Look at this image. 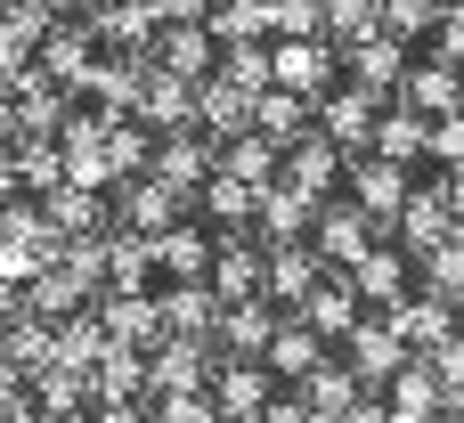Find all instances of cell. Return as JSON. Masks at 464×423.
Wrapping results in <instances>:
<instances>
[{"label":"cell","mask_w":464,"mask_h":423,"mask_svg":"<svg viewBox=\"0 0 464 423\" xmlns=\"http://www.w3.org/2000/svg\"><path fill=\"white\" fill-rule=\"evenodd\" d=\"M392 399H400L408 416H432V408H440V375H432V367H400V375H392Z\"/></svg>","instance_id":"obj_1"},{"label":"cell","mask_w":464,"mask_h":423,"mask_svg":"<svg viewBox=\"0 0 464 423\" xmlns=\"http://www.w3.org/2000/svg\"><path fill=\"white\" fill-rule=\"evenodd\" d=\"M277 73H285L294 90H318V82H326V49H277Z\"/></svg>","instance_id":"obj_2"},{"label":"cell","mask_w":464,"mask_h":423,"mask_svg":"<svg viewBox=\"0 0 464 423\" xmlns=\"http://www.w3.org/2000/svg\"><path fill=\"white\" fill-rule=\"evenodd\" d=\"M400 285V253H359V293H392Z\"/></svg>","instance_id":"obj_3"},{"label":"cell","mask_w":464,"mask_h":423,"mask_svg":"<svg viewBox=\"0 0 464 423\" xmlns=\"http://www.w3.org/2000/svg\"><path fill=\"white\" fill-rule=\"evenodd\" d=\"M400 334H408V342H440V334H449V310H440V302H424V310H400Z\"/></svg>","instance_id":"obj_4"},{"label":"cell","mask_w":464,"mask_h":423,"mask_svg":"<svg viewBox=\"0 0 464 423\" xmlns=\"http://www.w3.org/2000/svg\"><path fill=\"white\" fill-rule=\"evenodd\" d=\"M359 187H367V204H375V212H392V204H400V171H392V163H367V171H359Z\"/></svg>","instance_id":"obj_5"},{"label":"cell","mask_w":464,"mask_h":423,"mask_svg":"<svg viewBox=\"0 0 464 423\" xmlns=\"http://www.w3.org/2000/svg\"><path fill=\"white\" fill-rule=\"evenodd\" d=\"M220 408H237V416H253V408H261V375H253V367H237V375L220 383Z\"/></svg>","instance_id":"obj_6"},{"label":"cell","mask_w":464,"mask_h":423,"mask_svg":"<svg viewBox=\"0 0 464 423\" xmlns=\"http://www.w3.org/2000/svg\"><path fill=\"white\" fill-rule=\"evenodd\" d=\"M261 122H269V139H302V98H269Z\"/></svg>","instance_id":"obj_7"},{"label":"cell","mask_w":464,"mask_h":423,"mask_svg":"<svg viewBox=\"0 0 464 423\" xmlns=\"http://www.w3.org/2000/svg\"><path fill=\"white\" fill-rule=\"evenodd\" d=\"M269 285H277V293H302V285H310V253H277Z\"/></svg>","instance_id":"obj_8"},{"label":"cell","mask_w":464,"mask_h":423,"mask_svg":"<svg viewBox=\"0 0 464 423\" xmlns=\"http://www.w3.org/2000/svg\"><path fill=\"white\" fill-rule=\"evenodd\" d=\"M269 220H277V228H302V220H310V196H302V187H277Z\"/></svg>","instance_id":"obj_9"},{"label":"cell","mask_w":464,"mask_h":423,"mask_svg":"<svg viewBox=\"0 0 464 423\" xmlns=\"http://www.w3.org/2000/svg\"><path fill=\"white\" fill-rule=\"evenodd\" d=\"M326 24H334V33H367V24H375V8H367V0H334V8H326Z\"/></svg>","instance_id":"obj_10"},{"label":"cell","mask_w":464,"mask_h":423,"mask_svg":"<svg viewBox=\"0 0 464 423\" xmlns=\"http://www.w3.org/2000/svg\"><path fill=\"white\" fill-rule=\"evenodd\" d=\"M408 90H416V106H449V98H457V82H449V73H416Z\"/></svg>","instance_id":"obj_11"},{"label":"cell","mask_w":464,"mask_h":423,"mask_svg":"<svg viewBox=\"0 0 464 423\" xmlns=\"http://www.w3.org/2000/svg\"><path fill=\"white\" fill-rule=\"evenodd\" d=\"M261 334H269V318H261V310H237V318H228V342H237V351H253Z\"/></svg>","instance_id":"obj_12"},{"label":"cell","mask_w":464,"mask_h":423,"mask_svg":"<svg viewBox=\"0 0 464 423\" xmlns=\"http://www.w3.org/2000/svg\"><path fill=\"white\" fill-rule=\"evenodd\" d=\"M253 285V261L245 253H220V293H245Z\"/></svg>","instance_id":"obj_13"},{"label":"cell","mask_w":464,"mask_h":423,"mask_svg":"<svg viewBox=\"0 0 464 423\" xmlns=\"http://www.w3.org/2000/svg\"><path fill=\"white\" fill-rule=\"evenodd\" d=\"M359 73H367V82H392V73H400V49H367Z\"/></svg>","instance_id":"obj_14"},{"label":"cell","mask_w":464,"mask_h":423,"mask_svg":"<svg viewBox=\"0 0 464 423\" xmlns=\"http://www.w3.org/2000/svg\"><path fill=\"white\" fill-rule=\"evenodd\" d=\"M408 236L432 245V236H440V204H416V212H408Z\"/></svg>","instance_id":"obj_15"},{"label":"cell","mask_w":464,"mask_h":423,"mask_svg":"<svg viewBox=\"0 0 464 423\" xmlns=\"http://www.w3.org/2000/svg\"><path fill=\"white\" fill-rule=\"evenodd\" d=\"M310 351H318L310 334H277V367H310Z\"/></svg>","instance_id":"obj_16"},{"label":"cell","mask_w":464,"mask_h":423,"mask_svg":"<svg viewBox=\"0 0 464 423\" xmlns=\"http://www.w3.org/2000/svg\"><path fill=\"white\" fill-rule=\"evenodd\" d=\"M440 0H392V24H432Z\"/></svg>","instance_id":"obj_17"},{"label":"cell","mask_w":464,"mask_h":423,"mask_svg":"<svg viewBox=\"0 0 464 423\" xmlns=\"http://www.w3.org/2000/svg\"><path fill=\"white\" fill-rule=\"evenodd\" d=\"M432 277H440L449 293H464V245H449V253H440V269H432Z\"/></svg>","instance_id":"obj_18"},{"label":"cell","mask_w":464,"mask_h":423,"mask_svg":"<svg viewBox=\"0 0 464 423\" xmlns=\"http://www.w3.org/2000/svg\"><path fill=\"white\" fill-rule=\"evenodd\" d=\"M171 57H179V73H204V41H196V33H179V41H171Z\"/></svg>","instance_id":"obj_19"},{"label":"cell","mask_w":464,"mask_h":423,"mask_svg":"<svg viewBox=\"0 0 464 423\" xmlns=\"http://www.w3.org/2000/svg\"><path fill=\"white\" fill-rule=\"evenodd\" d=\"M416 139H424L416 122H383V147H392V155H416Z\"/></svg>","instance_id":"obj_20"},{"label":"cell","mask_w":464,"mask_h":423,"mask_svg":"<svg viewBox=\"0 0 464 423\" xmlns=\"http://www.w3.org/2000/svg\"><path fill=\"white\" fill-rule=\"evenodd\" d=\"M326 245H334V253H359V220H351V212H334V228H326Z\"/></svg>","instance_id":"obj_21"},{"label":"cell","mask_w":464,"mask_h":423,"mask_svg":"<svg viewBox=\"0 0 464 423\" xmlns=\"http://www.w3.org/2000/svg\"><path fill=\"white\" fill-rule=\"evenodd\" d=\"M359 359H367V375H383V367H392V342H383V334H359Z\"/></svg>","instance_id":"obj_22"},{"label":"cell","mask_w":464,"mask_h":423,"mask_svg":"<svg viewBox=\"0 0 464 423\" xmlns=\"http://www.w3.org/2000/svg\"><path fill=\"white\" fill-rule=\"evenodd\" d=\"M269 423H310V416L302 408H269Z\"/></svg>","instance_id":"obj_23"},{"label":"cell","mask_w":464,"mask_h":423,"mask_svg":"<svg viewBox=\"0 0 464 423\" xmlns=\"http://www.w3.org/2000/svg\"><path fill=\"white\" fill-rule=\"evenodd\" d=\"M457 212H464V171H457Z\"/></svg>","instance_id":"obj_24"}]
</instances>
